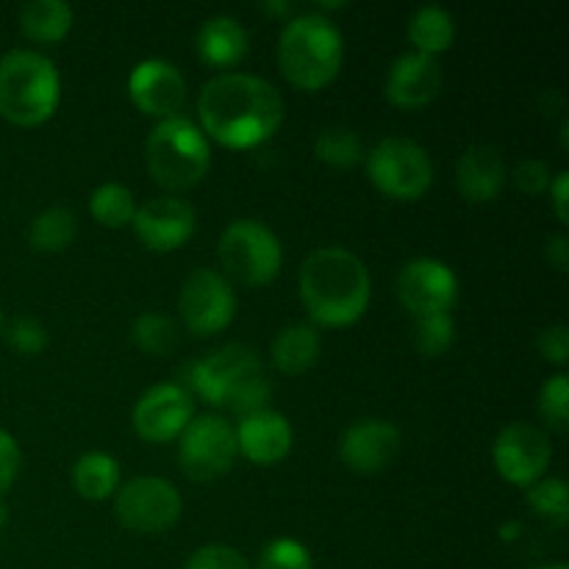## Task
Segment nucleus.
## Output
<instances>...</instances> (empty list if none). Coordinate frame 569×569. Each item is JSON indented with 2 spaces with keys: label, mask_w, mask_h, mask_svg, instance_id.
<instances>
[{
  "label": "nucleus",
  "mask_w": 569,
  "mask_h": 569,
  "mask_svg": "<svg viewBox=\"0 0 569 569\" xmlns=\"http://www.w3.org/2000/svg\"><path fill=\"white\" fill-rule=\"evenodd\" d=\"M203 131L226 148L248 150L267 142L283 122L281 92L250 72H222L198 98Z\"/></svg>",
  "instance_id": "obj_1"
},
{
  "label": "nucleus",
  "mask_w": 569,
  "mask_h": 569,
  "mask_svg": "<svg viewBox=\"0 0 569 569\" xmlns=\"http://www.w3.org/2000/svg\"><path fill=\"white\" fill-rule=\"evenodd\" d=\"M300 300L311 320L342 328L359 320L370 303V272L350 250L317 248L300 267Z\"/></svg>",
  "instance_id": "obj_2"
},
{
  "label": "nucleus",
  "mask_w": 569,
  "mask_h": 569,
  "mask_svg": "<svg viewBox=\"0 0 569 569\" xmlns=\"http://www.w3.org/2000/svg\"><path fill=\"white\" fill-rule=\"evenodd\" d=\"M342 33L322 14L292 17L278 39L281 72L303 92H317L331 83L342 67Z\"/></svg>",
  "instance_id": "obj_3"
},
{
  "label": "nucleus",
  "mask_w": 569,
  "mask_h": 569,
  "mask_svg": "<svg viewBox=\"0 0 569 569\" xmlns=\"http://www.w3.org/2000/svg\"><path fill=\"white\" fill-rule=\"evenodd\" d=\"M59 70L37 50H11L0 59V117L22 128L42 126L59 106Z\"/></svg>",
  "instance_id": "obj_4"
},
{
  "label": "nucleus",
  "mask_w": 569,
  "mask_h": 569,
  "mask_svg": "<svg viewBox=\"0 0 569 569\" xmlns=\"http://www.w3.org/2000/svg\"><path fill=\"white\" fill-rule=\"evenodd\" d=\"M144 164L159 187L170 192H187L198 187L200 178L209 170V139L187 117H167L150 131L144 142Z\"/></svg>",
  "instance_id": "obj_5"
},
{
  "label": "nucleus",
  "mask_w": 569,
  "mask_h": 569,
  "mask_svg": "<svg viewBox=\"0 0 569 569\" xmlns=\"http://www.w3.org/2000/svg\"><path fill=\"white\" fill-rule=\"evenodd\" d=\"M220 261L228 278L244 287H264L278 276L283 261L281 242L259 220H237L222 231Z\"/></svg>",
  "instance_id": "obj_6"
},
{
  "label": "nucleus",
  "mask_w": 569,
  "mask_h": 569,
  "mask_svg": "<svg viewBox=\"0 0 569 569\" xmlns=\"http://www.w3.org/2000/svg\"><path fill=\"white\" fill-rule=\"evenodd\" d=\"M367 176L395 200H417L431 189L433 164L422 144L406 137H387L372 148Z\"/></svg>",
  "instance_id": "obj_7"
},
{
  "label": "nucleus",
  "mask_w": 569,
  "mask_h": 569,
  "mask_svg": "<svg viewBox=\"0 0 569 569\" xmlns=\"http://www.w3.org/2000/svg\"><path fill=\"white\" fill-rule=\"evenodd\" d=\"M181 495L170 481L156 476H139L117 487L114 517L126 531L153 537L172 528L181 517Z\"/></svg>",
  "instance_id": "obj_8"
},
{
  "label": "nucleus",
  "mask_w": 569,
  "mask_h": 569,
  "mask_svg": "<svg viewBox=\"0 0 569 569\" xmlns=\"http://www.w3.org/2000/svg\"><path fill=\"white\" fill-rule=\"evenodd\" d=\"M237 459V431L226 417L203 415L189 422L178 445V461L192 481H214L226 476Z\"/></svg>",
  "instance_id": "obj_9"
},
{
  "label": "nucleus",
  "mask_w": 569,
  "mask_h": 569,
  "mask_svg": "<svg viewBox=\"0 0 569 569\" xmlns=\"http://www.w3.org/2000/svg\"><path fill=\"white\" fill-rule=\"evenodd\" d=\"M264 376L259 356L244 345H222L189 365V383L194 395L211 406H228V400L248 381Z\"/></svg>",
  "instance_id": "obj_10"
},
{
  "label": "nucleus",
  "mask_w": 569,
  "mask_h": 569,
  "mask_svg": "<svg viewBox=\"0 0 569 569\" xmlns=\"http://www.w3.org/2000/svg\"><path fill=\"white\" fill-rule=\"evenodd\" d=\"M178 311H181L187 331H192L194 337H211L231 326L233 315H237V295L226 276L209 270V267H200V270L189 272L183 281Z\"/></svg>",
  "instance_id": "obj_11"
},
{
  "label": "nucleus",
  "mask_w": 569,
  "mask_h": 569,
  "mask_svg": "<svg viewBox=\"0 0 569 569\" xmlns=\"http://www.w3.org/2000/svg\"><path fill=\"white\" fill-rule=\"evenodd\" d=\"M459 295L456 272L439 259H411L398 272V298L415 317L448 315Z\"/></svg>",
  "instance_id": "obj_12"
},
{
  "label": "nucleus",
  "mask_w": 569,
  "mask_h": 569,
  "mask_svg": "<svg viewBox=\"0 0 569 569\" xmlns=\"http://www.w3.org/2000/svg\"><path fill=\"white\" fill-rule=\"evenodd\" d=\"M492 456L495 467H498V472L506 481L528 489L545 476L550 459H553V450H550L548 437L537 426L511 422L495 439Z\"/></svg>",
  "instance_id": "obj_13"
},
{
  "label": "nucleus",
  "mask_w": 569,
  "mask_h": 569,
  "mask_svg": "<svg viewBox=\"0 0 569 569\" xmlns=\"http://www.w3.org/2000/svg\"><path fill=\"white\" fill-rule=\"evenodd\" d=\"M192 395L181 383H156L142 398L137 400L133 409V428L144 442L164 445L170 439L181 437L183 428L192 422Z\"/></svg>",
  "instance_id": "obj_14"
},
{
  "label": "nucleus",
  "mask_w": 569,
  "mask_h": 569,
  "mask_svg": "<svg viewBox=\"0 0 569 569\" xmlns=\"http://www.w3.org/2000/svg\"><path fill=\"white\" fill-rule=\"evenodd\" d=\"M198 228V214L192 206L176 194H161L142 203L133 214V231L139 242L156 253H170L181 248Z\"/></svg>",
  "instance_id": "obj_15"
},
{
  "label": "nucleus",
  "mask_w": 569,
  "mask_h": 569,
  "mask_svg": "<svg viewBox=\"0 0 569 569\" xmlns=\"http://www.w3.org/2000/svg\"><path fill=\"white\" fill-rule=\"evenodd\" d=\"M128 94L142 114L167 120L183 106L187 81L172 61L144 59L128 76Z\"/></svg>",
  "instance_id": "obj_16"
},
{
  "label": "nucleus",
  "mask_w": 569,
  "mask_h": 569,
  "mask_svg": "<svg viewBox=\"0 0 569 569\" xmlns=\"http://www.w3.org/2000/svg\"><path fill=\"white\" fill-rule=\"evenodd\" d=\"M400 453V431L387 420H359L339 439V456L361 476L381 472Z\"/></svg>",
  "instance_id": "obj_17"
},
{
  "label": "nucleus",
  "mask_w": 569,
  "mask_h": 569,
  "mask_svg": "<svg viewBox=\"0 0 569 569\" xmlns=\"http://www.w3.org/2000/svg\"><path fill=\"white\" fill-rule=\"evenodd\" d=\"M442 89V67L433 56L426 53H403L387 72V83H383V92H387L389 103H395L398 109H422V106L431 103L433 98Z\"/></svg>",
  "instance_id": "obj_18"
},
{
  "label": "nucleus",
  "mask_w": 569,
  "mask_h": 569,
  "mask_svg": "<svg viewBox=\"0 0 569 569\" xmlns=\"http://www.w3.org/2000/svg\"><path fill=\"white\" fill-rule=\"evenodd\" d=\"M237 450L253 465H276L292 448V428L278 411L261 409L256 415L242 417L237 428Z\"/></svg>",
  "instance_id": "obj_19"
},
{
  "label": "nucleus",
  "mask_w": 569,
  "mask_h": 569,
  "mask_svg": "<svg viewBox=\"0 0 569 569\" xmlns=\"http://www.w3.org/2000/svg\"><path fill=\"white\" fill-rule=\"evenodd\" d=\"M506 183L503 153L492 144H470L456 164V187L467 203H489Z\"/></svg>",
  "instance_id": "obj_20"
},
{
  "label": "nucleus",
  "mask_w": 569,
  "mask_h": 569,
  "mask_svg": "<svg viewBox=\"0 0 569 569\" xmlns=\"http://www.w3.org/2000/svg\"><path fill=\"white\" fill-rule=\"evenodd\" d=\"M194 48H198V56L206 64L226 70V67L239 64L248 53V31L228 14L209 17L200 26Z\"/></svg>",
  "instance_id": "obj_21"
},
{
  "label": "nucleus",
  "mask_w": 569,
  "mask_h": 569,
  "mask_svg": "<svg viewBox=\"0 0 569 569\" xmlns=\"http://www.w3.org/2000/svg\"><path fill=\"white\" fill-rule=\"evenodd\" d=\"M317 356H320V333L303 322L281 328L272 339V365L283 376H300L315 365Z\"/></svg>",
  "instance_id": "obj_22"
},
{
  "label": "nucleus",
  "mask_w": 569,
  "mask_h": 569,
  "mask_svg": "<svg viewBox=\"0 0 569 569\" xmlns=\"http://www.w3.org/2000/svg\"><path fill=\"white\" fill-rule=\"evenodd\" d=\"M70 26L72 9L64 0H28L20 9V28L31 42H61Z\"/></svg>",
  "instance_id": "obj_23"
},
{
  "label": "nucleus",
  "mask_w": 569,
  "mask_h": 569,
  "mask_svg": "<svg viewBox=\"0 0 569 569\" xmlns=\"http://www.w3.org/2000/svg\"><path fill=\"white\" fill-rule=\"evenodd\" d=\"M406 37L415 44L417 53H426L437 59L439 53H445L453 44L456 22L442 6H422V9H417L411 14Z\"/></svg>",
  "instance_id": "obj_24"
},
{
  "label": "nucleus",
  "mask_w": 569,
  "mask_h": 569,
  "mask_svg": "<svg viewBox=\"0 0 569 569\" xmlns=\"http://www.w3.org/2000/svg\"><path fill=\"white\" fill-rule=\"evenodd\" d=\"M76 492L87 500H103L120 487V465L109 453H87L72 467Z\"/></svg>",
  "instance_id": "obj_25"
},
{
  "label": "nucleus",
  "mask_w": 569,
  "mask_h": 569,
  "mask_svg": "<svg viewBox=\"0 0 569 569\" xmlns=\"http://www.w3.org/2000/svg\"><path fill=\"white\" fill-rule=\"evenodd\" d=\"M72 239H76V214L64 206H53L37 214L28 228V242L39 253H59Z\"/></svg>",
  "instance_id": "obj_26"
},
{
  "label": "nucleus",
  "mask_w": 569,
  "mask_h": 569,
  "mask_svg": "<svg viewBox=\"0 0 569 569\" xmlns=\"http://www.w3.org/2000/svg\"><path fill=\"white\" fill-rule=\"evenodd\" d=\"M89 211L100 226L122 228L133 222L137 203H133L131 189H126L122 183H100L89 198Z\"/></svg>",
  "instance_id": "obj_27"
},
{
  "label": "nucleus",
  "mask_w": 569,
  "mask_h": 569,
  "mask_svg": "<svg viewBox=\"0 0 569 569\" xmlns=\"http://www.w3.org/2000/svg\"><path fill=\"white\" fill-rule=\"evenodd\" d=\"M131 339L142 353L167 356L178 348V326L159 311H144L133 322Z\"/></svg>",
  "instance_id": "obj_28"
},
{
  "label": "nucleus",
  "mask_w": 569,
  "mask_h": 569,
  "mask_svg": "<svg viewBox=\"0 0 569 569\" xmlns=\"http://www.w3.org/2000/svg\"><path fill=\"white\" fill-rule=\"evenodd\" d=\"M315 156L331 167H353L361 159V139L350 128L331 126L317 133Z\"/></svg>",
  "instance_id": "obj_29"
},
{
  "label": "nucleus",
  "mask_w": 569,
  "mask_h": 569,
  "mask_svg": "<svg viewBox=\"0 0 569 569\" xmlns=\"http://www.w3.org/2000/svg\"><path fill=\"white\" fill-rule=\"evenodd\" d=\"M528 503L553 526H567L569 506H567V483L561 478H539L528 487Z\"/></svg>",
  "instance_id": "obj_30"
},
{
  "label": "nucleus",
  "mask_w": 569,
  "mask_h": 569,
  "mask_svg": "<svg viewBox=\"0 0 569 569\" xmlns=\"http://www.w3.org/2000/svg\"><path fill=\"white\" fill-rule=\"evenodd\" d=\"M539 417L545 426L553 431H567L569 422V381L565 372H556L553 378L542 383L539 389Z\"/></svg>",
  "instance_id": "obj_31"
},
{
  "label": "nucleus",
  "mask_w": 569,
  "mask_h": 569,
  "mask_svg": "<svg viewBox=\"0 0 569 569\" xmlns=\"http://www.w3.org/2000/svg\"><path fill=\"white\" fill-rule=\"evenodd\" d=\"M453 317L450 315H428L417 317L415 328V348L422 356L433 359V356H442L445 350L453 345Z\"/></svg>",
  "instance_id": "obj_32"
},
{
  "label": "nucleus",
  "mask_w": 569,
  "mask_h": 569,
  "mask_svg": "<svg viewBox=\"0 0 569 569\" xmlns=\"http://www.w3.org/2000/svg\"><path fill=\"white\" fill-rule=\"evenodd\" d=\"M256 569H315L311 553L298 539H272L259 553Z\"/></svg>",
  "instance_id": "obj_33"
},
{
  "label": "nucleus",
  "mask_w": 569,
  "mask_h": 569,
  "mask_svg": "<svg viewBox=\"0 0 569 569\" xmlns=\"http://www.w3.org/2000/svg\"><path fill=\"white\" fill-rule=\"evenodd\" d=\"M183 569H253L248 565L239 550L228 548V545H206V548L194 550Z\"/></svg>",
  "instance_id": "obj_34"
},
{
  "label": "nucleus",
  "mask_w": 569,
  "mask_h": 569,
  "mask_svg": "<svg viewBox=\"0 0 569 569\" xmlns=\"http://www.w3.org/2000/svg\"><path fill=\"white\" fill-rule=\"evenodd\" d=\"M6 339H9L11 348L20 350V353L33 356L42 353L44 345H48V331H44L42 322L33 320V317H17L9 326V331H6Z\"/></svg>",
  "instance_id": "obj_35"
},
{
  "label": "nucleus",
  "mask_w": 569,
  "mask_h": 569,
  "mask_svg": "<svg viewBox=\"0 0 569 569\" xmlns=\"http://www.w3.org/2000/svg\"><path fill=\"white\" fill-rule=\"evenodd\" d=\"M550 167L542 159H526L515 167V183L520 192L539 194L545 189H550Z\"/></svg>",
  "instance_id": "obj_36"
},
{
  "label": "nucleus",
  "mask_w": 569,
  "mask_h": 569,
  "mask_svg": "<svg viewBox=\"0 0 569 569\" xmlns=\"http://www.w3.org/2000/svg\"><path fill=\"white\" fill-rule=\"evenodd\" d=\"M539 353L553 365H567L569 359V328L567 326H550L539 333Z\"/></svg>",
  "instance_id": "obj_37"
},
{
  "label": "nucleus",
  "mask_w": 569,
  "mask_h": 569,
  "mask_svg": "<svg viewBox=\"0 0 569 569\" xmlns=\"http://www.w3.org/2000/svg\"><path fill=\"white\" fill-rule=\"evenodd\" d=\"M17 472H20V448L14 437L0 428V495L14 483Z\"/></svg>",
  "instance_id": "obj_38"
},
{
  "label": "nucleus",
  "mask_w": 569,
  "mask_h": 569,
  "mask_svg": "<svg viewBox=\"0 0 569 569\" xmlns=\"http://www.w3.org/2000/svg\"><path fill=\"white\" fill-rule=\"evenodd\" d=\"M567 183H569V176L567 172H559V176L550 181V194H553V209L556 214H559V220L565 222L569 220V211H567Z\"/></svg>",
  "instance_id": "obj_39"
},
{
  "label": "nucleus",
  "mask_w": 569,
  "mask_h": 569,
  "mask_svg": "<svg viewBox=\"0 0 569 569\" xmlns=\"http://www.w3.org/2000/svg\"><path fill=\"white\" fill-rule=\"evenodd\" d=\"M545 253H548V261L556 267V270L565 272L569 264V242H567L565 233H559V237L550 239L548 248H545Z\"/></svg>",
  "instance_id": "obj_40"
},
{
  "label": "nucleus",
  "mask_w": 569,
  "mask_h": 569,
  "mask_svg": "<svg viewBox=\"0 0 569 569\" xmlns=\"http://www.w3.org/2000/svg\"><path fill=\"white\" fill-rule=\"evenodd\" d=\"M533 569H569L567 565H545V567H533Z\"/></svg>",
  "instance_id": "obj_41"
},
{
  "label": "nucleus",
  "mask_w": 569,
  "mask_h": 569,
  "mask_svg": "<svg viewBox=\"0 0 569 569\" xmlns=\"http://www.w3.org/2000/svg\"><path fill=\"white\" fill-rule=\"evenodd\" d=\"M3 522H6V509H3V503H0V528H3Z\"/></svg>",
  "instance_id": "obj_42"
},
{
  "label": "nucleus",
  "mask_w": 569,
  "mask_h": 569,
  "mask_svg": "<svg viewBox=\"0 0 569 569\" xmlns=\"http://www.w3.org/2000/svg\"><path fill=\"white\" fill-rule=\"evenodd\" d=\"M0 328H3V311H0Z\"/></svg>",
  "instance_id": "obj_43"
}]
</instances>
